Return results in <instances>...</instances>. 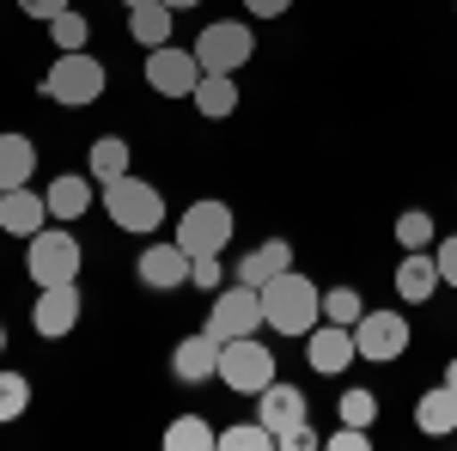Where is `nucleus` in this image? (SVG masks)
<instances>
[{
	"instance_id": "obj_7",
	"label": "nucleus",
	"mask_w": 457,
	"mask_h": 451,
	"mask_svg": "<svg viewBox=\"0 0 457 451\" xmlns=\"http://www.w3.org/2000/svg\"><path fill=\"white\" fill-rule=\"evenodd\" d=\"M208 336L220 342H238V336H262V287H245V280H232V287H220L213 293V312L202 323Z\"/></svg>"
},
{
	"instance_id": "obj_33",
	"label": "nucleus",
	"mask_w": 457,
	"mask_h": 451,
	"mask_svg": "<svg viewBox=\"0 0 457 451\" xmlns=\"http://www.w3.org/2000/svg\"><path fill=\"white\" fill-rule=\"evenodd\" d=\"M317 446H323V433H317L312 421H299V427L275 433V451H317Z\"/></svg>"
},
{
	"instance_id": "obj_20",
	"label": "nucleus",
	"mask_w": 457,
	"mask_h": 451,
	"mask_svg": "<svg viewBox=\"0 0 457 451\" xmlns=\"http://www.w3.org/2000/svg\"><path fill=\"white\" fill-rule=\"evenodd\" d=\"M189 104H195V116H208V122L238 116V79L232 73H202L195 92H189Z\"/></svg>"
},
{
	"instance_id": "obj_19",
	"label": "nucleus",
	"mask_w": 457,
	"mask_h": 451,
	"mask_svg": "<svg viewBox=\"0 0 457 451\" xmlns=\"http://www.w3.org/2000/svg\"><path fill=\"white\" fill-rule=\"evenodd\" d=\"M232 269H238V280H245V287H269L275 275H287V269H293V244H287V238H262L256 250H245Z\"/></svg>"
},
{
	"instance_id": "obj_21",
	"label": "nucleus",
	"mask_w": 457,
	"mask_h": 451,
	"mask_svg": "<svg viewBox=\"0 0 457 451\" xmlns=\"http://www.w3.org/2000/svg\"><path fill=\"white\" fill-rule=\"evenodd\" d=\"M415 427H421V433H433V439L457 433V390H452V384L421 390V403H415Z\"/></svg>"
},
{
	"instance_id": "obj_13",
	"label": "nucleus",
	"mask_w": 457,
	"mask_h": 451,
	"mask_svg": "<svg viewBox=\"0 0 457 451\" xmlns=\"http://www.w3.org/2000/svg\"><path fill=\"white\" fill-rule=\"evenodd\" d=\"M305 360H312V372H323V379L348 372L353 360H360V347H353V330H348V323H317L312 336H305Z\"/></svg>"
},
{
	"instance_id": "obj_6",
	"label": "nucleus",
	"mask_w": 457,
	"mask_h": 451,
	"mask_svg": "<svg viewBox=\"0 0 457 451\" xmlns=\"http://www.w3.org/2000/svg\"><path fill=\"white\" fill-rule=\"evenodd\" d=\"M232 232H238V213L226 208L220 196H208V202H189V208L177 213V232H171V238L183 244L189 256H208V250H226Z\"/></svg>"
},
{
	"instance_id": "obj_8",
	"label": "nucleus",
	"mask_w": 457,
	"mask_h": 451,
	"mask_svg": "<svg viewBox=\"0 0 457 451\" xmlns=\"http://www.w3.org/2000/svg\"><path fill=\"white\" fill-rule=\"evenodd\" d=\"M250 49H256V31H250L245 19H208L202 37H195L202 73H238L250 62Z\"/></svg>"
},
{
	"instance_id": "obj_41",
	"label": "nucleus",
	"mask_w": 457,
	"mask_h": 451,
	"mask_svg": "<svg viewBox=\"0 0 457 451\" xmlns=\"http://www.w3.org/2000/svg\"><path fill=\"white\" fill-rule=\"evenodd\" d=\"M122 6H129V13H135V6H141V0H122Z\"/></svg>"
},
{
	"instance_id": "obj_5",
	"label": "nucleus",
	"mask_w": 457,
	"mask_h": 451,
	"mask_svg": "<svg viewBox=\"0 0 457 451\" xmlns=\"http://www.w3.org/2000/svg\"><path fill=\"white\" fill-rule=\"evenodd\" d=\"M220 384L238 390V397H256L275 384V347L262 336H238V342L220 347Z\"/></svg>"
},
{
	"instance_id": "obj_27",
	"label": "nucleus",
	"mask_w": 457,
	"mask_h": 451,
	"mask_svg": "<svg viewBox=\"0 0 457 451\" xmlns=\"http://www.w3.org/2000/svg\"><path fill=\"white\" fill-rule=\"evenodd\" d=\"M220 451H275V433L262 421H238V427H220Z\"/></svg>"
},
{
	"instance_id": "obj_4",
	"label": "nucleus",
	"mask_w": 457,
	"mask_h": 451,
	"mask_svg": "<svg viewBox=\"0 0 457 451\" xmlns=\"http://www.w3.org/2000/svg\"><path fill=\"white\" fill-rule=\"evenodd\" d=\"M31 256H25V269H31L37 287H62V280H79V263H86V250L73 238V226L62 220H49L43 232H31Z\"/></svg>"
},
{
	"instance_id": "obj_23",
	"label": "nucleus",
	"mask_w": 457,
	"mask_h": 451,
	"mask_svg": "<svg viewBox=\"0 0 457 451\" xmlns=\"http://www.w3.org/2000/svg\"><path fill=\"white\" fill-rule=\"evenodd\" d=\"M37 171V140L31 135H0V189H19Z\"/></svg>"
},
{
	"instance_id": "obj_17",
	"label": "nucleus",
	"mask_w": 457,
	"mask_h": 451,
	"mask_svg": "<svg viewBox=\"0 0 457 451\" xmlns=\"http://www.w3.org/2000/svg\"><path fill=\"white\" fill-rule=\"evenodd\" d=\"M439 287H445L439 280V256L433 250H403V263H396V299L403 305H427Z\"/></svg>"
},
{
	"instance_id": "obj_16",
	"label": "nucleus",
	"mask_w": 457,
	"mask_h": 451,
	"mask_svg": "<svg viewBox=\"0 0 457 451\" xmlns=\"http://www.w3.org/2000/svg\"><path fill=\"white\" fill-rule=\"evenodd\" d=\"M220 336H208V330H195V336H183V342L171 347V372L183 384H208V379H220Z\"/></svg>"
},
{
	"instance_id": "obj_36",
	"label": "nucleus",
	"mask_w": 457,
	"mask_h": 451,
	"mask_svg": "<svg viewBox=\"0 0 457 451\" xmlns=\"http://www.w3.org/2000/svg\"><path fill=\"white\" fill-rule=\"evenodd\" d=\"M19 6H25V19H43V25L68 13V0H19Z\"/></svg>"
},
{
	"instance_id": "obj_29",
	"label": "nucleus",
	"mask_w": 457,
	"mask_h": 451,
	"mask_svg": "<svg viewBox=\"0 0 457 451\" xmlns=\"http://www.w3.org/2000/svg\"><path fill=\"white\" fill-rule=\"evenodd\" d=\"M49 43H55V55H68V49H86L92 43V25L79 19V13H62V19H49Z\"/></svg>"
},
{
	"instance_id": "obj_39",
	"label": "nucleus",
	"mask_w": 457,
	"mask_h": 451,
	"mask_svg": "<svg viewBox=\"0 0 457 451\" xmlns=\"http://www.w3.org/2000/svg\"><path fill=\"white\" fill-rule=\"evenodd\" d=\"M445 384H452V390H457V360H445Z\"/></svg>"
},
{
	"instance_id": "obj_24",
	"label": "nucleus",
	"mask_w": 457,
	"mask_h": 451,
	"mask_svg": "<svg viewBox=\"0 0 457 451\" xmlns=\"http://www.w3.org/2000/svg\"><path fill=\"white\" fill-rule=\"evenodd\" d=\"M171 6H165V0H141V6H135V13H129V31H135V43H141V49H159V43H171Z\"/></svg>"
},
{
	"instance_id": "obj_11",
	"label": "nucleus",
	"mask_w": 457,
	"mask_h": 451,
	"mask_svg": "<svg viewBox=\"0 0 457 451\" xmlns=\"http://www.w3.org/2000/svg\"><path fill=\"white\" fill-rule=\"evenodd\" d=\"M195 79H202L195 49H177V43L146 49V86H153L159 98H189V92H195Z\"/></svg>"
},
{
	"instance_id": "obj_40",
	"label": "nucleus",
	"mask_w": 457,
	"mask_h": 451,
	"mask_svg": "<svg viewBox=\"0 0 457 451\" xmlns=\"http://www.w3.org/2000/svg\"><path fill=\"white\" fill-rule=\"evenodd\" d=\"M0 354H6V323H0Z\"/></svg>"
},
{
	"instance_id": "obj_10",
	"label": "nucleus",
	"mask_w": 457,
	"mask_h": 451,
	"mask_svg": "<svg viewBox=\"0 0 457 451\" xmlns=\"http://www.w3.org/2000/svg\"><path fill=\"white\" fill-rule=\"evenodd\" d=\"M79 312H86V299H79V280H62V287H37V305H31V330L43 342H62L79 330Z\"/></svg>"
},
{
	"instance_id": "obj_14",
	"label": "nucleus",
	"mask_w": 457,
	"mask_h": 451,
	"mask_svg": "<svg viewBox=\"0 0 457 451\" xmlns=\"http://www.w3.org/2000/svg\"><path fill=\"white\" fill-rule=\"evenodd\" d=\"M43 202H49V220L73 226L79 213H92V202H98V177L92 171H62L49 189H43Z\"/></svg>"
},
{
	"instance_id": "obj_22",
	"label": "nucleus",
	"mask_w": 457,
	"mask_h": 451,
	"mask_svg": "<svg viewBox=\"0 0 457 451\" xmlns=\"http://www.w3.org/2000/svg\"><path fill=\"white\" fill-rule=\"evenodd\" d=\"M129 165H135V146H129L122 135H98V140H92V153H86V171L98 177V183L129 177Z\"/></svg>"
},
{
	"instance_id": "obj_34",
	"label": "nucleus",
	"mask_w": 457,
	"mask_h": 451,
	"mask_svg": "<svg viewBox=\"0 0 457 451\" xmlns=\"http://www.w3.org/2000/svg\"><path fill=\"white\" fill-rule=\"evenodd\" d=\"M323 446H329V451H366V446H372V427H353V421H342V433H329Z\"/></svg>"
},
{
	"instance_id": "obj_38",
	"label": "nucleus",
	"mask_w": 457,
	"mask_h": 451,
	"mask_svg": "<svg viewBox=\"0 0 457 451\" xmlns=\"http://www.w3.org/2000/svg\"><path fill=\"white\" fill-rule=\"evenodd\" d=\"M165 6H171V13H189V6H202V0H165Z\"/></svg>"
},
{
	"instance_id": "obj_18",
	"label": "nucleus",
	"mask_w": 457,
	"mask_h": 451,
	"mask_svg": "<svg viewBox=\"0 0 457 451\" xmlns=\"http://www.w3.org/2000/svg\"><path fill=\"white\" fill-rule=\"evenodd\" d=\"M256 421L269 427V433H287V427H299V421H312L305 409V390L299 384H269V390H256Z\"/></svg>"
},
{
	"instance_id": "obj_32",
	"label": "nucleus",
	"mask_w": 457,
	"mask_h": 451,
	"mask_svg": "<svg viewBox=\"0 0 457 451\" xmlns=\"http://www.w3.org/2000/svg\"><path fill=\"white\" fill-rule=\"evenodd\" d=\"M336 409H342V421H353V427H372V421H378V397H372V390H342Z\"/></svg>"
},
{
	"instance_id": "obj_15",
	"label": "nucleus",
	"mask_w": 457,
	"mask_h": 451,
	"mask_svg": "<svg viewBox=\"0 0 457 451\" xmlns=\"http://www.w3.org/2000/svg\"><path fill=\"white\" fill-rule=\"evenodd\" d=\"M49 226V202L37 196L31 183H19V189H0V232L6 238H31Z\"/></svg>"
},
{
	"instance_id": "obj_35",
	"label": "nucleus",
	"mask_w": 457,
	"mask_h": 451,
	"mask_svg": "<svg viewBox=\"0 0 457 451\" xmlns=\"http://www.w3.org/2000/svg\"><path fill=\"white\" fill-rule=\"evenodd\" d=\"M433 256H439V280L457 287V232L452 238H433Z\"/></svg>"
},
{
	"instance_id": "obj_26",
	"label": "nucleus",
	"mask_w": 457,
	"mask_h": 451,
	"mask_svg": "<svg viewBox=\"0 0 457 451\" xmlns=\"http://www.w3.org/2000/svg\"><path fill=\"white\" fill-rule=\"evenodd\" d=\"M31 409V379L25 372H12V366H0V427L6 421H19Z\"/></svg>"
},
{
	"instance_id": "obj_37",
	"label": "nucleus",
	"mask_w": 457,
	"mask_h": 451,
	"mask_svg": "<svg viewBox=\"0 0 457 451\" xmlns=\"http://www.w3.org/2000/svg\"><path fill=\"white\" fill-rule=\"evenodd\" d=\"M287 6H293V0H245V13H250V19H281Z\"/></svg>"
},
{
	"instance_id": "obj_2",
	"label": "nucleus",
	"mask_w": 457,
	"mask_h": 451,
	"mask_svg": "<svg viewBox=\"0 0 457 451\" xmlns=\"http://www.w3.org/2000/svg\"><path fill=\"white\" fill-rule=\"evenodd\" d=\"M43 98L49 104H68V110H86L104 98V62L92 49H68L55 55V68L43 73Z\"/></svg>"
},
{
	"instance_id": "obj_9",
	"label": "nucleus",
	"mask_w": 457,
	"mask_h": 451,
	"mask_svg": "<svg viewBox=\"0 0 457 451\" xmlns=\"http://www.w3.org/2000/svg\"><path fill=\"white\" fill-rule=\"evenodd\" d=\"M353 347H360V360H372V366H396L403 354H409V317L403 312H372L353 323Z\"/></svg>"
},
{
	"instance_id": "obj_30",
	"label": "nucleus",
	"mask_w": 457,
	"mask_h": 451,
	"mask_svg": "<svg viewBox=\"0 0 457 451\" xmlns=\"http://www.w3.org/2000/svg\"><path fill=\"white\" fill-rule=\"evenodd\" d=\"M360 317H366V299H360V293H353V287H329V293H323V323H360Z\"/></svg>"
},
{
	"instance_id": "obj_31",
	"label": "nucleus",
	"mask_w": 457,
	"mask_h": 451,
	"mask_svg": "<svg viewBox=\"0 0 457 451\" xmlns=\"http://www.w3.org/2000/svg\"><path fill=\"white\" fill-rule=\"evenodd\" d=\"M220 280H226V250H208V256H195V263H189V287L220 293Z\"/></svg>"
},
{
	"instance_id": "obj_1",
	"label": "nucleus",
	"mask_w": 457,
	"mask_h": 451,
	"mask_svg": "<svg viewBox=\"0 0 457 451\" xmlns=\"http://www.w3.org/2000/svg\"><path fill=\"white\" fill-rule=\"evenodd\" d=\"M317 323H323V287L299 275V269H287L262 287V330H275V336H312Z\"/></svg>"
},
{
	"instance_id": "obj_12",
	"label": "nucleus",
	"mask_w": 457,
	"mask_h": 451,
	"mask_svg": "<svg viewBox=\"0 0 457 451\" xmlns=\"http://www.w3.org/2000/svg\"><path fill=\"white\" fill-rule=\"evenodd\" d=\"M189 250L177 238H165V244H146L141 256H135V280L141 287H153V293H177V287H189Z\"/></svg>"
},
{
	"instance_id": "obj_28",
	"label": "nucleus",
	"mask_w": 457,
	"mask_h": 451,
	"mask_svg": "<svg viewBox=\"0 0 457 451\" xmlns=\"http://www.w3.org/2000/svg\"><path fill=\"white\" fill-rule=\"evenodd\" d=\"M396 244H403V250H433V213L403 208L396 213Z\"/></svg>"
},
{
	"instance_id": "obj_3",
	"label": "nucleus",
	"mask_w": 457,
	"mask_h": 451,
	"mask_svg": "<svg viewBox=\"0 0 457 451\" xmlns=\"http://www.w3.org/2000/svg\"><path fill=\"white\" fill-rule=\"evenodd\" d=\"M104 213L116 220V232H159L165 226V196H159V183H146V177H116L104 183Z\"/></svg>"
},
{
	"instance_id": "obj_25",
	"label": "nucleus",
	"mask_w": 457,
	"mask_h": 451,
	"mask_svg": "<svg viewBox=\"0 0 457 451\" xmlns=\"http://www.w3.org/2000/svg\"><path fill=\"white\" fill-rule=\"evenodd\" d=\"M213 446H220V433L202 415H177L165 427V451H213Z\"/></svg>"
}]
</instances>
